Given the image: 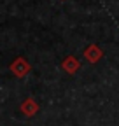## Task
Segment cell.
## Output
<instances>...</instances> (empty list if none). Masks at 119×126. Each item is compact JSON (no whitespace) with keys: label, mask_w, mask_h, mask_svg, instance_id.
Instances as JSON below:
<instances>
[{"label":"cell","mask_w":119,"mask_h":126,"mask_svg":"<svg viewBox=\"0 0 119 126\" xmlns=\"http://www.w3.org/2000/svg\"><path fill=\"white\" fill-rule=\"evenodd\" d=\"M103 56V51L98 47V44H88L84 47V58L89 63H98Z\"/></svg>","instance_id":"cell-2"},{"label":"cell","mask_w":119,"mask_h":126,"mask_svg":"<svg viewBox=\"0 0 119 126\" xmlns=\"http://www.w3.org/2000/svg\"><path fill=\"white\" fill-rule=\"evenodd\" d=\"M61 68H63L67 74L74 75V74L81 68V63H79V60H77L75 56H67V58L61 61Z\"/></svg>","instance_id":"cell-4"},{"label":"cell","mask_w":119,"mask_h":126,"mask_svg":"<svg viewBox=\"0 0 119 126\" xmlns=\"http://www.w3.org/2000/svg\"><path fill=\"white\" fill-rule=\"evenodd\" d=\"M19 110L26 116V117H33L37 112H39V103L33 100V98H25L19 105Z\"/></svg>","instance_id":"cell-3"},{"label":"cell","mask_w":119,"mask_h":126,"mask_svg":"<svg viewBox=\"0 0 119 126\" xmlns=\"http://www.w3.org/2000/svg\"><path fill=\"white\" fill-rule=\"evenodd\" d=\"M9 70L12 72L14 77H18V79H23L25 75H28V72L32 70V67H30V63L23 58V56H18L16 60H14L11 65H9Z\"/></svg>","instance_id":"cell-1"}]
</instances>
